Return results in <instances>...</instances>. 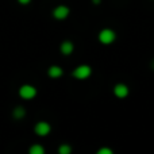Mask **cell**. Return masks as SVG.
I'll return each instance as SVG.
<instances>
[{"mask_svg": "<svg viewBox=\"0 0 154 154\" xmlns=\"http://www.w3.org/2000/svg\"><path fill=\"white\" fill-rule=\"evenodd\" d=\"M114 152H112L109 147H101V149L97 150V154H112Z\"/></svg>", "mask_w": 154, "mask_h": 154, "instance_id": "12", "label": "cell"}, {"mask_svg": "<svg viewBox=\"0 0 154 154\" xmlns=\"http://www.w3.org/2000/svg\"><path fill=\"white\" fill-rule=\"evenodd\" d=\"M30 2H31V0H18V3H20V4H23V5H27Z\"/></svg>", "mask_w": 154, "mask_h": 154, "instance_id": "13", "label": "cell"}, {"mask_svg": "<svg viewBox=\"0 0 154 154\" xmlns=\"http://www.w3.org/2000/svg\"><path fill=\"white\" fill-rule=\"evenodd\" d=\"M152 69L154 70V60H153V61H152Z\"/></svg>", "mask_w": 154, "mask_h": 154, "instance_id": "15", "label": "cell"}, {"mask_svg": "<svg viewBox=\"0 0 154 154\" xmlns=\"http://www.w3.org/2000/svg\"><path fill=\"white\" fill-rule=\"evenodd\" d=\"M19 96L24 100H31L37 96V88L34 85H30V84H24L19 88Z\"/></svg>", "mask_w": 154, "mask_h": 154, "instance_id": "1", "label": "cell"}, {"mask_svg": "<svg viewBox=\"0 0 154 154\" xmlns=\"http://www.w3.org/2000/svg\"><path fill=\"white\" fill-rule=\"evenodd\" d=\"M48 75H49V77H51V79H60V77L64 75V70H62V68L58 66V65H51L48 70Z\"/></svg>", "mask_w": 154, "mask_h": 154, "instance_id": "7", "label": "cell"}, {"mask_svg": "<svg viewBox=\"0 0 154 154\" xmlns=\"http://www.w3.org/2000/svg\"><path fill=\"white\" fill-rule=\"evenodd\" d=\"M128 92H130V89H128V87L126 84H123V82H119V84H116L114 87V95L116 96L118 99H125L128 96Z\"/></svg>", "mask_w": 154, "mask_h": 154, "instance_id": "6", "label": "cell"}, {"mask_svg": "<svg viewBox=\"0 0 154 154\" xmlns=\"http://www.w3.org/2000/svg\"><path fill=\"white\" fill-rule=\"evenodd\" d=\"M29 153L30 154H45V147H43L42 145L35 143L29 149Z\"/></svg>", "mask_w": 154, "mask_h": 154, "instance_id": "10", "label": "cell"}, {"mask_svg": "<svg viewBox=\"0 0 154 154\" xmlns=\"http://www.w3.org/2000/svg\"><path fill=\"white\" fill-rule=\"evenodd\" d=\"M69 14H70L69 7H68V5H64V4L57 5V7L53 10V16L56 19H58V20H62V19L68 18Z\"/></svg>", "mask_w": 154, "mask_h": 154, "instance_id": "4", "label": "cell"}, {"mask_svg": "<svg viewBox=\"0 0 154 154\" xmlns=\"http://www.w3.org/2000/svg\"><path fill=\"white\" fill-rule=\"evenodd\" d=\"M115 38H116V34L111 29H103L99 32V41L101 43H104V45H111L115 41Z\"/></svg>", "mask_w": 154, "mask_h": 154, "instance_id": "3", "label": "cell"}, {"mask_svg": "<svg viewBox=\"0 0 154 154\" xmlns=\"http://www.w3.org/2000/svg\"><path fill=\"white\" fill-rule=\"evenodd\" d=\"M24 115H26V109L22 106L15 107V109L12 111V116L15 118V119H22V118H24Z\"/></svg>", "mask_w": 154, "mask_h": 154, "instance_id": "9", "label": "cell"}, {"mask_svg": "<svg viewBox=\"0 0 154 154\" xmlns=\"http://www.w3.org/2000/svg\"><path fill=\"white\" fill-rule=\"evenodd\" d=\"M58 153L60 154H70L72 153V147H70L68 143H62L61 146L58 147Z\"/></svg>", "mask_w": 154, "mask_h": 154, "instance_id": "11", "label": "cell"}, {"mask_svg": "<svg viewBox=\"0 0 154 154\" xmlns=\"http://www.w3.org/2000/svg\"><path fill=\"white\" fill-rule=\"evenodd\" d=\"M92 3H93L95 5H99V4L101 3V0H92Z\"/></svg>", "mask_w": 154, "mask_h": 154, "instance_id": "14", "label": "cell"}, {"mask_svg": "<svg viewBox=\"0 0 154 154\" xmlns=\"http://www.w3.org/2000/svg\"><path fill=\"white\" fill-rule=\"evenodd\" d=\"M60 50H61V53L64 54V56H69V54H72L73 50H75V45H73L70 41H64V42L61 43V46H60Z\"/></svg>", "mask_w": 154, "mask_h": 154, "instance_id": "8", "label": "cell"}, {"mask_svg": "<svg viewBox=\"0 0 154 154\" xmlns=\"http://www.w3.org/2000/svg\"><path fill=\"white\" fill-rule=\"evenodd\" d=\"M73 77L77 80H87L88 77L92 75V68L89 65H79L75 70H73Z\"/></svg>", "mask_w": 154, "mask_h": 154, "instance_id": "2", "label": "cell"}, {"mask_svg": "<svg viewBox=\"0 0 154 154\" xmlns=\"http://www.w3.org/2000/svg\"><path fill=\"white\" fill-rule=\"evenodd\" d=\"M34 131H35V134H37V135L46 137V135H49V134H50L51 126L49 125L48 122H38L37 125H35V127H34Z\"/></svg>", "mask_w": 154, "mask_h": 154, "instance_id": "5", "label": "cell"}]
</instances>
